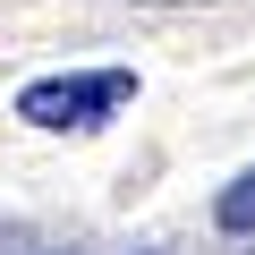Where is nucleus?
Masks as SVG:
<instances>
[{
  "label": "nucleus",
  "instance_id": "nucleus-1",
  "mask_svg": "<svg viewBox=\"0 0 255 255\" xmlns=\"http://www.w3.org/2000/svg\"><path fill=\"white\" fill-rule=\"evenodd\" d=\"M128 102H136V77L128 68H94V77H34L17 94V119L43 128V136H94L111 128Z\"/></svg>",
  "mask_w": 255,
  "mask_h": 255
},
{
  "label": "nucleus",
  "instance_id": "nucleus-2",
  "mask_svg": "<svg viewBox=\"0 0 255 255\" xmlns=\"http://www.w3.org/2000/svg\"><path fill=\"white\" fill-rule=\"evenodd\" d=\"M213 221H221V230H255V170L230 179V187L213 196Z\"/></svg>",
  "mask_w": 255,
  "mask_h": 255
},
{
  "label": "nucleus",
  "instance_id": "nucleus-3",
  "mask_svg": "<svg viewBox=\"0 0 255 255\" xmlns=\"http://www.w3.org/2000/svg\"><path fill=\"white\" fill-rule=\"evenodd\" d=\"M153 9H187V0H153Z\"/></svg>",
  "mask_w": 255,
  "mask_h": 255
}]
</instances>
